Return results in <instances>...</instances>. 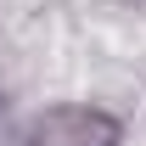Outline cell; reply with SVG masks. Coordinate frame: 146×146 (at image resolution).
I'll return each instance as SVG.
<instances>
[{"instance_id":"obj_1","label":"cell","mask_w":146,"mask_h":146,"mask_svg":"<svg viewBox=\"0 0 146 146\" xmlns=\"http://www.w3.org/2000/svg\"><path fill=\"white\" fill-rule=\"evenodd\" d=\"M39 146H96V141H112V124L96 118V112H56L45 118L34 135Z\"/></svg>"}]
</instances>
